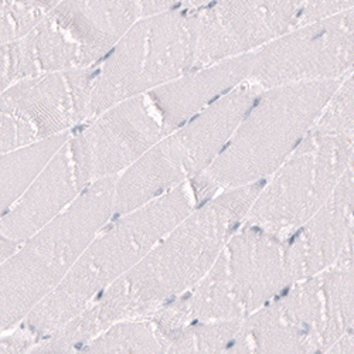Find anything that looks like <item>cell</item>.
<instances>
[{
  "instance_id": "obj_2",
  "label": "cell",
  "mask_w": 354,
  "mask_h": 354,
  "mask_svg": "<svg viewBox=\"0 0 354 354\" xmlns=\"http://www.w3.org/2000/svg\"><path fill=\"white\" fill-rule=\"evenodd\" d=\"M197 207L187 183L113 218L71 271L17 326L37 343L81 313L100 293L129 272L165 235Z\"/></svg>"
},
{
  "instance_id": "obj_27",
  "label": "cell",
  "mask_w": 354,
  "mask_h": 354,
  "mask_svg": "<svg viewBox=\"0 0 354 354\" xmlns=\"http://www.w3.org/2000/svg\"><path fill=\"white\" fill-rule=\"evenodd\" d=\"M328 353L354 354V326Z\"/></svg>"
},
{
  "instance_id": "obj_22",
  "label": "cell",
  "mask_w": 354,
  "mask_h": 354,
  "mask_svg": "<svg viewBox=\"0 0 354 354\" xmlns=\"http://www.w3.org/2000/svg\"><path fill=\"white\" fill-rule=\"evenodd\" d=\"M316 127L354 138V71L342 80Z\"/></svg>"
},
{
  "instance_id": "obj_1",
  "label": "cell",
  "mask_w": 354,
  "mask_h": 354,
  "mask_svg": "<svg viewBox=\"0 0 354 354\" xmlns=\"http://www.w3.org/2000/svg\"><path fill=\"white\" fill-rule=\"evenodd\" d=\"M263 182L224 190L197 205L129 272L100 293L90 305L101 330L121 320L151 317L200 282L243 225Z\"/></svg>"
},
{
  "instance_id": "obj_3",
  "label": "cell",
  "mask_w": 354,
  "mask_h": 354,
  "mask_svg": "<svg viewBox=\"0 0 354 354\" xmlns=\"http://www.w3.org/2000/svg\"><path fill=\"white\" fill-rule=\"evenodd\" d=\"M118 177H106L84 189L62 214L2 262V333L16 328L63 282L88 245L112 220Z\"/></svg>"
},
{
  "instance_id": "obj_19",
  "label": "cell",
  "mask_w": 354,
  "mask_h": 354,
  "mask_svg": "<svg viewBox=\"0 0 354 354\" xmlns=\"http://www.w3.org/2000/svg\"><path fill=\"white\" fill-rule=\"evenodd\" d=\"M81 353H165L152 320L128 319L116 322L95 339L88 343Z\"/></svg>"
},
{
  "instance_id": "obj_28",
  "label": "cell",
  "mask_w": 354,
  "mask_h": 354,
  "mask_svg": "<svg viewBox=\"0 0 354 354\" xmlns=\"http://www.w3.org/2000/svg\"><path fill=\"white\" fill-rule=\"evenodd\" d=\"M20 243L12 240V239H8V237H2V262L8 261L9 258H12L17 250L20 248Z\"/></svg>"
},
{
  "instance_id": "obj_25",
  "label": "cell",
  "mask_w": 354,
  "mask_h": 354,
  "mask_svg": "<svg viewBox=\"0 0 354 354\" xmlns=\"http://www.w3.org/2000/svg\"><path fill=\"white\" fill-rule=\"evenodd\" d=\"M186 0H138L142 17L182 9Z\"/></svg>"
},
{
  "instance_id": "obj_7",
  "label": "cell",
  "mask_w": 354,
  "mask_h": 354,
  "mask_svg": "<svg viewBox=\"0 0 354 354\" xmlns=\"http://www.w3.org/2000/svg\"><path fill=\"white\" fill-rule=\"evenodd\" d=\"M354 326V271L295 282L241 322L230 353H328Z\"/></svg>"
},
{
  "instance_id": "obj_14",
  "label": "cell",
  "mask_w": 354,
  "mask_h": 354,
  "mask_svg": "<svg viewBox=\"0 0 354 354\" xmlns=\"http://www.w3.org/2000/svg\"><path fill=\"white\" fill-rule=\"evenodd\" d=\"M216 263L243 320L292 286L285 240L255 225L235 231Z\"/></svg>"
},
{
  "instance_id": "obj_30",
  "label": "cell",
  "mask_w": 354,
  "mask_h": 354,
  "mask_svg": "<svg viewBox=\"0 0 354 354\" xmlns=\"http://www.w3.org/2000/svg\"><path fill=\"white\" fill-rule=\"evenodd\" d=\"M353 165H354V159H353Z\"/></svg>"
},
{
  "instance_id": "obj_26",
  "label": "cell",
  "mask_w": 354,
  "mask_h": 354,
  "mask_svg": "<svg viewBox=\"0 0 354 354\" xmlns=\"http://www.w3.org/2000/svg\"><path fill=\"white\" fill-rule=\"evenodd\" d=\"M335 267H340L344 270H350L354 271V214L350 223V228H348V234H347V240L344 244V248L342 251V255L337 261V263Z\"/></svg>"
},
{
  "instance_id": "obj_18",
  "label": "cell",
  "mask_w": 354,
  "mask_h": 354,
  "mask_svg": "<svg viewBox=\"0 0 354 354\" xmlns=\"http://www.w3.org/2000/svg\"><path fill=\"white\" fill-rule=\"evenodd\" d=\"M74 131L2 153V214L32 186Z\"/></svg>"
},
{
  "instance_id": "obj_13",
  "label": "cell",
  "mask_w": 354,
  "mask_h": 354,
  "mask_svg": "<svg viewBox=\"0 0 354 354\" xmlns=\"http://www.w3.org/2000/svg\"><path fill=\"white\" fill-rule=\"evenodd\" d=\"M306 0H214L198 12L196 70L255 53L297 27Z\"/></svg>"
},
{
  "instance_id": "obj_5",
  "label": "cell",
  "mask_w": 354,
  "mask_h": 354,
  "mask_svg": "<svg viewBox=\"0 0 354 354\" xmlns=\"http://www.w3.org/2000/svg\"><path fill=\"white\" fill-rule=\"evenodd\" d=\"M140 17L138 0H63L30 33L2 44V91L41 74L97 67Z\"/></svg>"
},
{
  "instance_id": "obj_9",
  "label": "cell",
  "mask_w": 354,
  "mask_h": 354,
  "mask_svg": "<svg viewBox=\"0 0 354 354\" xmlns=\"http://www.w3.org/2000/svg\"><path fill=\"white\" fill-rule=\"evenodd\" d=\"M353 159V136L315 127L263 182L243 224L285 240L329 200Z\"/></svg>"
},
{
  "instance_id": "obj_24",
  "label": "cell",
  "mask_w": 354,
  "mask_h": 354,
  "mask_svg": "<svg viewBox=\"0 0 354 354\" xmlns=\"http://www.w3.org/2000/svg\"><path fill=\"white\" fill-rule=\"evenodd\" d=\"M36 344H37V340L30 333L20 326H16L15 332H12L8 336H2L0 353L2 354L30 353Z\"/></svg>"
},
{
  "instance_id": "obj_20",
  "label": "cell",
  "mask_w": 354,
  "mask_h": 354,
  "mask_svg": "<svg viewBox=\"0 0 354 354\" xmlns=\"http://www.w3.org/2000/svg\"><path fill=\"white\" fill-rule=\"evenodd\" d=\"M243 320L197 322L177 333L166 353H230Z\"/></svg>"
},
{
  "instance_id": "obj_29",
  "label": "cell",
  "mask_w": 354,
  "mask_h": 354,
  "mask_svg": "<svg viewBox=\"0 0 354 354\" xmlns=\"http://www.w3.org/2000/svg\"><path fill=\"white\" fill-rule=\"evenodd\" d=\"M214 0H186L185 3V9H192V10H200L203 8H205L207 5H210Z\"/></svg>"
},
{
  "instance_id": "obj_17",
  "label": "cell",
  "mask_w": 354,
  "mask_h": 354,
  "mask_svg": "<svg viewBox=\"0 0 354 354\" xmlns=\"http://www.w3.org/2000/svg\"><path fill=\"white\" fill-rule=\"evenodd\" d=\"M81 192L67 142L32 186L2 214V237L23 244L62 214Z\"/></svg>"
},
{
  "instance_id": "obj_4",
  "label": "cell",
  "mask_w": 354,
  "mask_h": 354,
  "mask_svg": "<svg viewBox=\"0 0 354 354\" xmlns=\"http://www.w3.org/2000/svg\"><path fill=\"white\" fill-rule=\"evenodd\" d=\"M342 80L261 91L224 151L203 173L218 193L267 180L317 125Z\"/></svg>"
},
{
  "instance_id": "obj_21",
  "label": "cell",
  "mask_w": 354,
  "mask_h": 354,
  "mask_svg": "<svg viewBox=\"0 0 354 354\" xmlns=\"http://www.w3.org/2000/svg\"><path fill=\"white\" fill-rule=\"evenodd\" d=\"M63 0H2V44L30 33Z\"/></svg>"
},
{
  "instance_id": "obj_11",
  "label": "cell",
  "mask_w": 354,
  "mask_h": 354,
  "mask_svg": "<svg viewBox=\"0 0 354 354\" xmlns=\"http://www.w3.org/2000/svg\"><path fill=\"white\" fill-rule=\"evenodd\" d=\"M169 133L160 111L147 93L88 120L74 129L68 140L80 189L121 176Z\"/></svg>"
},
{
  "instance_id": "obj_10",
  "label": "cell",
  "mask_w": 354,
  "mask_h": 354,
  "mask_svg": "<svg viewBox=\"0 0 354 354\" xmlns=\"http://www.w3.org/2000/svg\"><path fill=\"white\" fill-rule=\"evenodd\" d=\"M97 67L41 74L2 91V153L57 135L90 120Z\"/></svg>"
},
{
  "instance_id": "obj_8",
  "label": "cell",
  "mask_w": 354,
  "mask_h": 354,
  "mask_svg": "<svg viewBox=\"0 0 354 354\" xmlns=\"http://www.w3.org/2000/svg\"><path fill=\"white\" fill-rule=\"evenodd\" d=\"M197 40V10L140 17L97 66L90 120L196 70Z\"/></svg>"
},
{
  "instance_id": "obj_23",
  "label": "cell",
  "mask_w": 354,
  "mask_h": 354,
  "mask_svg": "<svg viewBox=\"0 0 354 354\" xmlns=\"http://www.w3.org/2000/svg\"><path fill=\"white\" fill-rule=\"evenodd\" d=\"M354 8V0H306L297 26Z\"/></svg>"
},
{
  "instance_id": "obj_12",
  "label": "cell",
  "mask_w": 354,
  "mask_h": 354,
  "mask_svg": "<svg viewBox=\"0 0 354 354\" xmlns=\"http://www.w3.org/2000/svg\"><path fill=\"white\" fill-rule=\"evenodd\" d=\"M354 71V8L297 26L254 53L261 88L343 80Z\"/></svg>"
},
{
  "instance_id": "obj_16",
  "label": "cell",
  "mask_w": 354,
  "mask_h": 354,
  "mask_svg": "<svg viewBox=\"0 0 354 354\" xmlns=\"http://www.w3.org/2000/svg\"><path fill=\"white\" fill-rule=\"evenodd\" d=\"M254 53L224 60L155 88L147 94L170 131L183 127L217 100L250 78Z\"/></svg>"
},
{
  "instance_id": "obj_15",
  "label": "cell",
  "mask_w": 354,
  "mask_h": 354,
  "mask_svg": "<svg viewBox=\"0 0 354 354\" xmlns=\"http://www.w3.org/2000/svg\"><path fill=\"white\" fill-rule=\"evenodd\" d=\"M354 214V165L322 207L285 239L289 281L306 279L337 263Z\"/></svg>"
},
{
  "instance_id": "obj_6",
  "label": "cell",
  "mask_w": 354,
  "mask_h": 354,
  "mask_svg": "<svg viewBox=\"0 0 354 354\" xmlns=\"http://www.w3.org/2000/svg\"><path fill=\"white\" fill-rule=\"evenodd\" d=\"M262 90L255 82L244 81L151 147L118 177L112 220L167 194L207 170Z\"/></svg>"
}]
</instances>
